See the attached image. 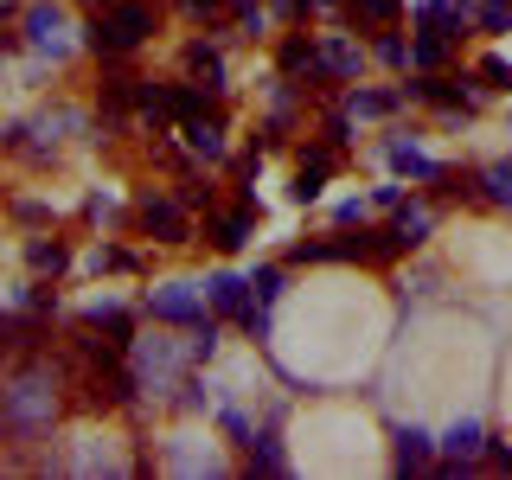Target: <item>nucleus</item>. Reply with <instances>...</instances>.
<instances>
[{"mask_svg": "<svg viewBox=\"0 0 512 480\" xmlns=\"http://www.w3.org/2000/svg\"><path fill=\"white\" fill-rule=\"evenodd\" d=\"M372 52H378L384 64H410V45H404V39H397V32H391V26H378V45H372Z\"/></svg>", "mask_w": 512, "mask_h": 480, "instance_id": "a878e982", "label": "nucleus"}, {"mask_svg": "<svg viewBox=\"0 0 512 480\" xmlns=\"http://www.w3.org/2000/svg\"><path fill=\"white\" fill-rule=\"evenodd\" d=\"M148 314L167 320V327H192V320H205V301L192 282H160V288H148Z\"/></svg>", "mask_w": 512, "mask_h": 480, "instance_id": "39448f33", "label": "nucleus"}, {"mask_svg": "<svg viewBox=\"0 0 512 480\" xmlns=\"http://www.w3.org/2000/svg\"><path fill=\"white\" fill-rule=\"evenodd\" d=\"M148 32H154V7H148V0H109V7L84 26V45L103 52V58H128L135 45H148Z\"/></svg>", "mask_w": 512, "mask_h": 480, "instance_id": "f03ea898", "label": "nucleus"}, {"mask_svg": "<svg viewBox=\"0 0 512 480\" xmlns=\"http://www.w3.org/2000/svg\"><path fill=\"white\" fill-rule=\"evenodd\" d=\"M250 231H256L250 205H237V212H212V218H205V237H212L218 250H244V244H250Z\"/></svg>", "mask_w": 512, "mask_h": 480, "instance_id": "1a4fd4ad", "label": "nucleus"}, {"mask_svg": "<svg viewBox=\"0 0 512 480\" xmlns=\"http://www.w3.org/2000/svg\"><path fill=\"white\" fill-rule=\"evenodd\" d=\"M26 263H32V269H52V276H58V269L71 263V256H64V244L52 237V244H32V250H26Z\"/></svg>", "mask_w": 512, "mask_h": 480, "instance_id": "393cba45", "label": "nucleus"}, {"mask_svg": "<svg viewBox=\"0 0 512 480\" xmlns=\"http://www.w3.org/2000/svg\"><path fill=\"white\" fill-rule=\"evenodd\" d=\"M250 474H288V455H282L276 429H263V436H250Z\"/></svg>", "mask_w": 512, "mask_h": 480, "instance_id": "dca6fc26", "label": "nucleus"}, {"mask_svg": "<svg viewBox=\"0 0 512 480\" xmlns=\"http://www.w3.org/2000/svg\"><path fill=\"white\" fill-rule=\"evenodd\" d=\"M436 167H442V160L416 154L410 141H391V173H404V180H436Z\"/></svg>", "mask_w": 512, "mask_h": 480, "instance_id": "a211bd4d", "label": "nucleus"}, {"mask_svg": "<svg viewBox=\"0 0 512 480\" xmlns=\"http://www.w3.org/2000/svg\"><path fill=\"white\" fill-rule=\"evenodd\" d=\"M58 378L52 372H20L0 391V436H39V429H52L58 416Z\"/></svg>", "mask_w": 512, "mask_h": 480, "instance_id": "f257e3e1", "label": "nucleus"}, {"mask_svg": "<svg viewBox=\"0 0 512 480\" xmlns=\"http://www.w3.org/2000/svg\"><path fill=\"white\" fill-rule=\"evenodd\" d=\"M308 7H340V0H308Z\"/></svg>", "mask_w": 512, "mask_h": 480, "instance_id": "2f4dec72", "label": "nucleus"}, {"mask_svg": "<svg viewBox=\"0 0 512 480\" xmlns=\"http://www.w3.org/2000/svg\"><path fill=\"white\" fill-rule=\"evenodd\" d=\"M135 224L154 237V244H192V218H186L180 199H154L148 192V199L135 205Z\"/></svg>", "mask_w": 512, "mask_h": 480, "instance_id": "20e7f679", "label": "nucleus"}, {"mask_svg": "<svg viewBox=\"0 0 512 480\" xmlns=\"http://www.w3.org/2000/svg\"><path fill=\"white\" fill-rule=\"evenodd\" d=\"M448 52H455V45H448V39H429V32H416V39H410V64H416V71H442Z\"/></svg>", "mask_w": 512, "mask_h": 480, "instance_id": "6ab92c4d", "label": "nucleus"}, {"mask_svg": "<svg viewBox=\"0 0 512 480\" xmlns=\"http://www.w3.org/2000/svg\"><path fill=\"white\" fill-rule=\"evenodd\" d=\"M429 224H436V212H429V205H404V212H397V231L410 237V250L429 237Z\"/></svg>", "mask_w": 512, "mask_h": 480, "instance_id": "5701e85b", "label": "nucleus"}, {"mask_svg": "<svg viewBox=\"0 0 512 480\" xmlns=\"http://www.w3.org/2000/svg\"><path fill=\"white\" fill-rule=\"evenodd\" d=\"M346 141H352V116L333 109V116H327V148H346Z\"/></svg>", "mask_w": 512, "mask_h": 480, "instance_id": "cd10ccee", "label": "nucleus"}, {"mask_svg": "<svg viewBox=\"0 0 512 480\" xmlns=\"http://www.w3.org/2000/svg\"><path fill=\"white\" fill-rule=\"evenodd\" d=\"M391 442H397V448H391V468H397V474H429V468H436V442H429L416 423H404Z\"/></svg>", "mask_w": 512, "mask_h": 480, "instance_id": "6e6552de", "label": "nucleus"}, {"mask_svg": "<svg viewBox=\"0 0 512 480\" xmlns=\"http://www.w3.org/2000/svg\"><path fill=\"white\" fill-rule=\"evenodd\" d=\"M404 96H423V103L448 109V116H474V84H461L448 71H423L416 84H404Z\"/></svg>", "mask_w": 512, "mask_h": 480, "instance_id": "423d86ee", "label": "nucleus"}, {"mask_svg": "<svg viewBox=\"0 0 512 480\" xmlns=\"http://www.w3.org/2000/svg\"><path fill=\"white\" fill-rule=\"evenodd\" d=\"M474 77H480L487 90H506V96H512V64H506V58H480Z\"/></svg>", "mask_w": 512, "mask_h": 480, "instance_id": "b1692460", "label": "nucleus"}, {"mask_svg": "<svg viewBox=\"0 0 512 480\" xmlns=\"http://www.w3.org/2000/svg\"><path fill=\"white\" fill-rule=\"evenodd\" d=\"M276 7L288 13V20H301V13H308V0H276Z\"/></svg>", "mask_w": 512, "mask_h": 480, "instance_id": "7c9ffc66", "label": "nucleus"}, {"mask_svg": "<svg viewBox=\"0 0 512 480\" xmlns=\"http://www.w3.org/2000/svg\"><path fill=\"white\" fill-rule=\"evenodd\" d=\"M346 13L359 20V32H378V26H397L410 7L404 0H346Z\"/></svg>", "mask_w": 512, "mask_h": 480, "instance_id": "ddd939ff", "label": "nucleus"}, {"mask_svg": "<svg viewBox=\"0 0 512 480\" xmlns=\"http://www.w3.org/2000/svg\"><path fill=\"white\" fill-rule=\"evenodd\" d=\"M84 327L109 333V346H128V340H135V333H128V314L116 308V301H96V308H84Z\"/></svg>", "mask_w": 512, "mask_h": 480, "instance_id": "4468645a", "label": "nucleus"}, {"mask_svg": "<svg viewBox=\"0 0 512 480\" xmlns=\"http://www.w3.org/2000/svg\"><path fill=\"white\" fill-rule=\"evenodd\" d=\"M404 90H346V116H391Z\"/></svg>", "mask_w": 512, "mask_h": 480, "instance_id": "f3484780", "label": "nucleus"}, {"mask_svg": "<svg viewBox=\"0 0 512 480\" xmlns=\"http://www.w3.org/2000/svg\"><path fill=\"white\" fill-rule=\"evenodd\" d=\"M205 301H212V314H218V320H237V327H244V320L256 314V288H250L244 276H231V269H218V276L205 282Z\"/></svg>", "mask_w": 512, "mask_h": 480, "instance_id": "0eeeda50", "label": "nucleus"}, {"mask_svg": "<svg viewBox=\"0 0 512 480\" xmlns=\"http://www.w3.org/2000/svg\"><path fill=\"white\" fill-rule=\"evenodd\" d=\"M180 135H186V148H192V154H205V160H218V154H224V122H218V116H186V122H180Z\"/></svg>", "mask_w": 512, "mask_h": 480, "instance_id": "f8f14e48", "label": "nucleus"}, {"mask_svg": "<svg viewBox=\"0 0 512 480\" xmlns=\"http://www.w3.org/2000/svg\"><path fill=\"white\" fill-rule=\"evenodd\" d=\"M250 288H256V301L269 308V301L282 295V269H256V276H250Z\"/></svg>", "mask_w": 512, "mask_h": 480, "instance_id": "bb28decb", "label": "nucleus"}, {"mask_svg": "<svg viewBox=\"0 0 512 480\" xmlns=\"http://www.w3.org/2000/svg\"><path fill=\"white\" fill-rule=\"evenodd\" d=\"M90 263H96V269H135V256H128V250H96Z\"/></svg>", "mask_w": 512, "mask_h": 480, "instance_id": "c85d7f7f", "label": "nucleus"}, {"mask_svg": "<svg viewBox=\"0 0 512 480\" xmlns=\"http://www.w3.org/2000/svg\"><path fill=\"white\" fill-rule=\"evenodd\" d=\"M26 39L39 45V52H64V13L52 7V0L26 7Z\"/></svg>", "mask_w": 512, "mask_h": 480, "instance_id": "9b49d317", "label": "nucleus"}, {"mask_svg": "<svg viewBox=\"0 0 512 480\" xmlns=\"http://www.w3.org/2000/svg\"><path fill=\"white\" fill-rule=\"evenodd\" d=\"M480 461H487V429H480L474 416H468V423H455V429L442 436V461H436V474L461 480V474H474Z\"/></svg>", "mask_w": 512, "mask_h": 480, "instance_id": "7ed1b4c3", "label": "nucleus"}, {"mask_svg": "<svg viewBox=\"0 0 512 480\" xmlns=\"http://www.w3.org/2000/svg\"><path fill=\"white\" fill-rule=\"evenodd\" d=\"M231 7H237V13H244V26H250V32H256V26H263V13H256V0H231Z\"/></svg>", "mask_w": 512, "mask_h": 480, "instance_id": "c756f323", "label": "nucleus"}, {"mask_svg": "<svg viewBox=\"0 0 512 480\" xmlns=\"http://www.w3.org/2000/svg\"><path fill=\"white\" fill-rule=\"evenodd\" d=\"M480 199H493V205L512 212V160H493V167L480 173Z\"/></svg>", "mask_w": 512, "mask_h": 480, "instance_id": "aec40b11", "label": "nucleus"}, {"mask_svg": "<svg viewBox=\"0 0 512 480\" xmlns=\"http://www.w3.org/2000/svg\"><path fill=\"white\" fill-rule=\"evenodd\" d=\"M359 45H346V39H327L320 45V77H359Z\"/></svg>", "mask_w": 512, "mask_h": 480, "instance_id": "2eb2a0df", "label": "nucleus"}, {"mask_svg": "<svg viewBox=\"0 0 512 480\" xmlns=\"http://www.w3.org/2000/svg\"><path fill=\"white\" fill-rule=\"evenodd\" d=\"M327 173H333V148H308L301 154V173H295V205H314L320 199V186H327Z\"/></svg>", "mask_w": 512, "mask_h": 480, "instance_id": "9d476101", "label": "nucleus"}, {"mask_svg": "<svg viewBox=\"0 0 512 480\" xmlns=\"http://www.w3.org/2000/svg\"><path fill=\"white\" fill-rule=\"evenodd\" d=\"M186 64L205 77V90H224V64H218V52H212V45H192V52H186Z\"/></svg>", "mask_w": 512, "mask_h": 480, "instance_id": "4be33fe9", "label": "nucleus"}, {"mask_svg": "<svg viewBox=\"0 0 512 480\" xmlns=\"http://www.w3.org/2000/svg\"><path fill=\"white\" fill-rule=\"evenodd\" d=\"M474 26L480 32H512V0H474Z\"/></svg>", "mask_w": 512, "mask_h": 480, "instance_id": "412c9836", "label": "nucleus"}]
</instances>
